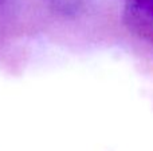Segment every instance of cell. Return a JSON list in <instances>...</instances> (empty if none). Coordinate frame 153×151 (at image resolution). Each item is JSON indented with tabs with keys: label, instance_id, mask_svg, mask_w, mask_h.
Returning a JSON list of instances; mask_svg holds the SVG:
<instances>
[{
	"label": "cell",
	"instance_id": "cell-1",
	"mask_svg": "<svg viewBox=\"0 0 153 151\" xmlns=\"http://www.w3.org/2000/svg\"><path fill=\"white\" fill-rule=\"evenodd\" d=\"M50 10L63 16H76L86 10L90 0H42Z\"/></svg>",
	"mask_w": 153,
	"mask_h": 151
},
{
	"label": "cell",
	"instance_id": "cell-2",
	"mask_svg": "<svg viewBox=\"0 0 153 151\" xmlns=\"http://www.w3.org/2000/svg\"><path fill=\"white\" fill-rule=\"evenodd\" d=\"M129 4H138V5H151L152 0H129Z\"/></svg>",
	"mask_w": 153,
	"mask_h": 151
},
{
	"label": "cell",
	"instance_id": "cell-3",
	"mask_svg": "<svg viewBox=\"0 0 153 151\" xmlns=\"http://www.w3.org/2000/svg\"><path fill=\"white\" fill-rule=\"evenodd\" d=\"M10 3V0H0V8H3L4 5H7Z\"/></svg>",
	"mask_w": 153,
	"mask_h": 151
}]
</instances>
